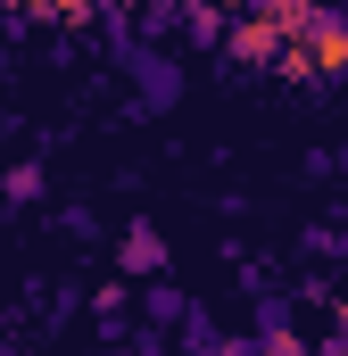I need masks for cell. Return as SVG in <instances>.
<instances>
[{
  "instance_id": "cell-1",
  "label": "cell",
  "mask_w": 348,
  "mask_h": 356,
  "mask_svg": "<svg viewBox=\"0 0 348 356\" xmlns=\"http://www.w3.org/2000/svg\"><path fill=\"white\" fill-rule=\"evenodd\" d=\"M158 266H166V241H158L150 224H133V232H125V273H158Z\"/></svg>"
},
{
  "instance_id": "cell-2",
  "label": "cell",
  "mask_w": 348,
  "mask_h": 356,
  "mask_svg": "<svg viewBox=\"0 0 348 356\" xmlns=\"http://www.w3.org/2000/svg\"><path fill=\"white\" fill-rule=\"evenodd\" d=\"M133 67H141V91H150V99H166V91H182V75H166V58H133Z\"/></svg>"
},
{
  "instance_id": "cell-3",
  "label": "cell",
  "mask_w": 348,
  "mask_h": 356,
  "mask_svg": "<svg viewBox=\"0 0 348 356\" xmlns=\"http://www.w3.org/2000/svg\"><path fill=\"white\" fill-rule=\"evenodd\" d=\"M0 191H8V199H33V191H42V166H8V182H0Z\"/></svg>"
}]
</instances>
